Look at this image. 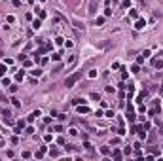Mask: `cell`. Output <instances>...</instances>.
Listing matches in <instances>:
<instances>
[{"instance_id":"cb8c5ba5","label":"cell","mask_w":163,"mask_h":161,"mask_svg":"<svg viewBox=\"0 0 163 161\" xmlns=\"http://www.w3.org/2000/svg\"><path fill=\"white\" fill-rule=\"evenodd\" d=\"M6 21H8V23H13V21H15V17H13V15H8Z\"/></svg>"},{"instance_id":"5b68a950","label":"cell","mask_w":163,"mask_h":161,"mask_svg":"<svg viewBox=\"0 0 163 161\" xmlns=\"http://www.w3.org/2000/svg\"><path fill=\"white\" fill-rule=\"evenodd\" d=\"M46 152H48V148L42 146L40 150H38V152H36V157H38V159H40V157H44V154H46Z\"/></svg>"},{"instance_id":"e0dca14e","label":"cell","mask_w":163,"mask_h":161,"mask_svg":"<svg viewBox=\"0 0 163 161\" xmlns=\"http://www.w3.org/2000/svg\"><path fill=\"white\" fill-rule=\"evenodd\" d=\"M138 70H140V66H138V63H137V65H133V68H131V72H138Z\"/></svg>"},{"instance_id":"7c38bea8","label":"cell","mask_w":163,"mask_h":161,"mask_svg":"<svg viewBox=\"0 0 163 161\" xmlns=\"http://www.w3.org/2000/svg\"><path fill=\"white\" fill-rule=\"evenodd\" d=\"M82 103H85L84 99H74V101H72V104H74V106H78V104H82Z\"/></svg>"},{"instance_id":"603a6c76","label":"cell","mask_w":163,"mask_h":161,"mask_svg":"<svg viewBox=\"0 0 163 161\" xmlns=\"http://www.w3.org/2000/svg\"><path fill=\"white\" fill-rule=\"evenodd\" d=\"M15 80H17V81H21V80H23V70H21V72H17V76H15Z\"/></svg>"},{"instance_id":"2e32d148","label":"cell","mask_w":163,"mask_h":161,"mask_svg":"<svg viewBox=\"0 0 163 161\" xmlns=\"http://www.w3.org/2000/svg\"><path fill=\"white\" fill-rule=\"evenodd\" d=\"M129 15H131L133 19H137V17H138V12H137V10H131V13H129Z\"/></svg>"},{"instance_id":"5bb4252c","label":"cell","mask_w":163,"mask_h":161,"mask_svg":"<svg viewBox=\"0 0 163 161\" xmlns=\"http://www.w3.org/2000/svg\"><path fill=\"white\" fill-rule=\"evenodd\" d=\"M152 65L156 66V68H161V66H163V63H161V61H152Z\"/></svg>"},{"instance_id":"8992f818","label":"cell","mask_w":163,"mask_h":161,"mask_svg":"<svg viewBox=\"0 0 163 161\" xmlns=\"http://www.w3.org/2000/svg\"><path fill=\"white\" fill-rule=\"evenodd\" d=\"M78 112H80V114H89L91 110L87 108V106H80V104H78Z\"/></svg>"},{"instance_id":"30bf717a","label":"cell","mask_w":163,"mask_h":161,"mask_svg":"<svg viewBox=\"0 0 163 161\" xmlns=\"http://www.w3.org/2000/svg\"><path fill=\"white\" fill-rule=\"evenodd\" d=\"M40 25H42V21L36 19V21H32V29H40Z\"/></svg>"},{"instance_id":"4dcf8cb0","label":"cell","mask_w":163,"mask_h":161,"mask_svg":"<svg viewBox=\"0 0 163 161\" xmlns=\"http://www.w3.org/2000/svg\"><path fill=\"white\" fill-rule=\"evenodd\" d=\"M4 72H6V66L2 65V66H0V76H4Z\"/></svg>"},{"instance_id":"277c9868","label":"cell","mask_w":163,"mask_h":161,"mask_svg":"<svg viewBox=\"0 0 163 161\" xmlns=\"http://www.w3.org/2000/svg\"><path fill=\"white\" fill-rule=\"evenodd\" d=\"M144 25H146V21H144V19H137L135 29H137V30H140V29H144Z\"/></svg>"},{"instance_id":"4316f807","label":"cell","mask_w":163,"mask_h":161,"mask_svg":"<svg viewBox=\"0 0 163 161\" xmlns=\"http://www.w3.org/2000/svg\"><path fill=\"white\" fill-rule=\"evenodd\" d=\"M89 78H97V70H91L89 72Z\"/></svg>"},{"instance_id":"d6986e66","label":"cell","mask_w":163,"mask_h":161,"mask_svg":"<svg viewBox=\"0 0 163 161\" xmlns=\"http://www.w3.org/2000/svg\"><path fill=\"white\" fill-rule=\"evenodd\" d=\"M84 146H85V150H87V152H93V146H91V144H89V142H85Z\"/></svg>"},{"instance_id":"f1b7e54d","label":"cell","mask_w":163,"mask_h":161,"mask_svg":"<svg viewBox=\"0 0 163 161\" xmlns=\"http://www.w3.org/2000/svg\"><path fill=\"white\" fill-rule=\"evenodd\" d=\"M59 155V150H51V157H57Z\"/></svg>"},{"instance_id":"484cf974","label":"cell","mask_w":163,"mask_h":161,"mask_svg":"<svg viewBox=\"0 0 163 161\" xmlns=\"http://www.w3.org/2000/svg\"><path fill=\"white\" fill-rule=\"evenodd\" d=\"M55 44L57 46H63V38H55Z\"/></svg>"},{"instance_id":"3957f363","label":"cell","mask_w":163,"mask_h":161,"mask_svg":"<svg viewBox=\"0 0 163 161\" xmlns=\"http://www.w3.org/2000/svg\"><path fill=\"white\" fill-rule=\"evenodd\" d=\"M38 116H40V110H34V112L27 117V121H28V123H32V121H34V117H38Z\"/></svg>"},{"instance_id":"4fadbf2b","label":"cell","mask_w":163,"mask_h":161,"mask_svg":"<svg viewBox=\"0 0 163 161\" xmlns=\"http://www.w3.org/2000/svg\"><path fill=\"white\" fill-rule=\"evenodd\" d=\"M30 74H32V76H40L42 70H40V68H34V70H30Z\"/></svg>"},{"instance_id":"52a82bcc","label":"cell","mask_w":163,"mask_h":161,"mask_svg":"<svg viewBox=\"0 0 163 161\" xmlns=\"http://www.w3.org/2000/svg\"><path fill=\"white\" fill-rule=\"evenodd\" d=\"M112 157H114V159H116V161H120V159H121V152H120V150H114Z\"/></svg>"},{"instance_id":"83f0119b","label":"cell","mask_w":163,"mask_h":161,"mask_svg":"<svg viewBox=\"0 0 163 161\" xmlns=\"http://www.w3.org/2000/svg\"><path fill=\"white\" fill-rule=\"evenodd\" d=\"M91 99H95V101H99L100 97H99V93H91Z\"/></svg>"},{"instance_id":"1f68e13d","label":"cell","mask_w":163,"mask_h":161,"mask_svg":"<svg viewBox=\"0 0 163 161\" xmlns=\"http://www.w3.org/2000/svg\"><path fill=\"white\" fill-rule=\"evenodd\" d=\"M159 91H161V95H163V83H161V89H159Z\"/></svg>"},{"instance_id":"ba28073f","label":"cell","mask_w":163,"mask_h":161,"mask_svg":"<svg viewBox=\"0 0 163 161\" xmlns=\"http://www.w3.org/2000/svg\"><path fill=\"white\" fill-rule=\"evenodd\" d=\"M146 95H148L146 91H142V93H138V97H137V101H138V103H142V101L146 99Z\"/></svg>"},{"instance_id":"9c48e42d","label":"cell","mask_w":163,"mask_h":161,"mask_svg":"<svg viewBox=\"0 0 163 161\" xmlns=\"http://www.w3.org/2000/svg\"><path fill=\"white\" fill-rule=\"evenodd\" d=\"M100 154H102V155H108V154H110V148H108V146H102V148H100Z\"/></svg>"},{"instance_id":"ac0fdd59","label":"cell","mask_w":163,"mask_h":161,"mask_svg":"<svg viewBox=\"0 0 163 161\" xmlns=\"http://www.w3.org/2000/svg\"><path fill=\"white\" fill-rule=\"evenodd\" d=\"M133 89H135V85H133V83H127V91H129V95L133 93Z\"/></svg>"},{"instance_id":"ffe728a7","label":"cell","mask_w":163,"mask_h":161,"mask_svg":"<svg viewBox=\"0 0 163 161\" xmlns=\"http://www.w3.org/2000/svg\"><path fill=\"white\" fill-rule=\"evenodd\" d=\"M110 15H112V10H110V8H106V10H104V17H110Z\"/></svg>"},{"instance_id":"d4e9b609","label":"cell","mask_w":163,"mask_h":161,"mask_svg":"<svg viewBox=\"0 0 163 161\" xmlns=\"http://www.w3.org/2000/svg\"><path fill=\"white\" fill-rule=\"evenodd\" d=\"M2 85H4V87H8V85H10V80H8V78H4V80H2Z\"/></svg>"},{"instance_id":"44dd1931","label":"cell","mask_w":163,"mask_h":161,"mask_svg":"<svg viewBox=\"0 0 163 161\" xmlns=\"http://www.w3.org/2000/svg\"><path fill=\"white\" fill-rule=\"evenodd\" d=\"M51 59H53V61H59V59H61V53H53V55H51Z\"/></svg>"},{"instance_id":"f546056e","label":"cell","mask_w":163,"mask_h":161,"mask_svg":"<svg viewBox=\"0 0 163 161\" xmlns=\"http://www.w3.org/2000/svg\"><path fill=\"white\" fill-rule=\"evenodd\" d=\"M142 57H144V59H148V57H150V51H148V49H146V51H142Z\"/></svg>"},{"instance_id":"7a4b0ae2","label":"cell","mask_w":163,"mask_h":161,"mask_svg":"<svg viewBox=\"0 0 163 161\" xmlns=\"http://www.w3.org/2000/svg\"><path fill=\"white\" fill-rule=\"evenodd\" d=\"M91 15H95V12H97V2L95 0H89V10H87Z\"/></svg>"},{"instance_id":"7402d4cb","label":"cell","mask_w":163,"mask_h":161,"mask_svg":"<svg viewBox=\"0 0 163 161\" xmlns=\"http://www.w3.org/2000/svg\"><path fill=\"white\" fill-rule=\"evenodd\" d=\"M12 104H13V106H17V108H19V106H21V103H19V101H17V99H12Z\"/></svg>"},{"instance_id":"6da1fadb","label":"cell","mask_w":163,"mask_h":161,"mask_svg":"<svg viewBox=\"0 0 163 161\" xmlns=\"http://www.w3.org/2000/svg\"><path fill=\"white\" fill-rule=\"evenodd\" d=\"M80 78H82V72H74V74H70V76H68V78L64 80V85H66L68 89L74 87V85H76V81H78Z\"/></svg>"},{"instance_id":"8fae6325","label":"cell","mask_w":163,"mask_h":161,"mask_svg":"<svg viewBox=\"0 0 163 161\" xmlns=\"http://www.w3.org/2000/svg\"><path fill=\"white\" fill-rule=\"evenodd\" d=\"M127 119H129V121H131V123H133V121H135V114H133V112H131V110H129V114H127Z\"/></svg>"},{"instance_id":"9a60e30c","label":"cell","mask_w":163,"mask_h":161,"mask_svg":"<svg viewBox=\"0 0 163 161\" xmlns=\"http://www.w3.org/2000/svg\"><path fill=\"white\" fill-rule=\"evenodd\" d=\"M95 25H99V27L104 25V17H97V23H95Z\"/></svg>"}]
</instances>
